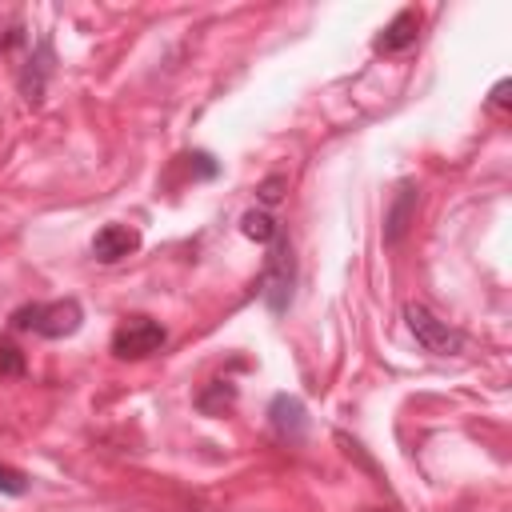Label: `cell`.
<instances>
[{"mask_svg": "<svg viewBox=\"0 0 512 512\" xmlns=\"http://www.w3.org/2000/svg\"><path fill=\"white\" fill-rule=\"evenodd\" d=\"M84 324V308L76 296H60V300H36V304H20L8 316L12 332H36L44 340H64L72 332H80Z\"/></svg>", "mask_w": 512, "mask_h": 512, "instance_id": "obj_1", "label": "cell"}, {"mask_svg": "<svg viewBox=\"0 0 512 512\" xmlns=\"http://www.w3.org/2000/svg\"><path fill=\"white\" fill-rule=\"evenodd\" d=\"M292 288H296V256L288 244V232H280L272 244H264V272H260V296L268 304V312H288L292 304Z\"/></svg>", "mask_w": 512, "mask_h": 512, "instance_id": "obj_2", "label": "cell"}, {"mask_svg": "<svg viewBox=\"0 0 512 512\" xmlns=\"http://www.w3.org/2000/svg\"><path fill=\"white\" fill-rule=\"evenodd\" d=\"M404 324L416 336V344L432 356H460L464 352V332L452 328L448 320H440L432 308L424 304H404Z\"/></svg>", "mask_w": 512, "mask_h": 512, "instance_id": "obj_3", "label": "cell"}, {"mask_svg": "<svg viewBox=\"0 0 512 512\" xmlns=\"http://www.w3.org/2000/svg\"><path fill=\"white\" fill-rule=\"evenodd\" d=\"M164 340H168V332H164L160 320H152V316H128L112 332V352L120 360H144V356L160 352Z\"/></svg>", "mask_w": 512, "mask_h": 512, "instance_id": "obj_4", "label": "cell"}, {"mask_svg": "<svg viewBox=\"0 0 512 512\" xmlns=\"http://www.w3.org/2000/svg\"><path fill=\"white\" fill-rule=\"evenodd\" d=\"M268 424L276 432V440L284 444H300L304 432H308V408L300 396H288V392H276L272 404H268Z\"/></svg>", "mask_w": 512, "mask_h": 512, "instance_id": "obj_5", "label": "cell"}, {"mask_svg": "<svg viewBox=\"0 0 512 512\" xmlns=\"http://www.w3.org/2000/svg\"><path fill=\"white\" fill-rule=\"evenodd\" d=\"M416 36H420V12H416V8H400V12L384 24V32L372 40V52H380V56L408 52V48L416 44Z\"/></svg>", "mask_w": 512, "mask_h": 512, "instance_id": "obj_6", "label": "cell"}, {"mask_svg": "<svg viewBox=\"0 0 512 512\" xmlns=\"http://www.w3.org/2000/svg\"><path fill=\"white\" fill-rule=\"evenodd\" d=\"M140 248V232L132 224H104L96 236H92V256L100 264H116L124 256H132Z\"/></svg>", "mask_w": 512, "mask_h": 512, "instance_id": "obj_7", "label": "cell"}, {"mask_svg": "<svg viewBox=\"0 0 512 512\" xmlns=\"http://www.w3.org/2000/svg\"><path fill=\"white\" fill-rule=\"evenodd\" d=\"M48 76H52V44H48V40H40V44H36V52H32V56L24 60V68H20V92H24V100H28V104H40Z\"/></svg>", "mask_w": 512, "mask_h": 512, "instance_id": "obj_8", "label": "cell"}, {"mask_svg": "<svg viewBox=\"0 0 512 512\" xmlns=\"http://www.w3.org/2000/svg\"><path fill=\"white\" fill-rule=\"evenodd\" d=\"M416 204H420V192L412 184H400V192L388 208V220H384V244H400V236L408 232V220L416 216Z\"/></svg>", "mask_w": 512, "mask_h": 512, "instance_id": "obj_9", "label": "cell"}, {"mask_svg": "<svg viewBox=\"0 0 512 512\" xmlns=\"http://www.w3.org/2000/svg\"><path fill=\"white\" fill-rule=\"evenodd\" d=\"M240 232L264 248V244H272V240L284 232V224L276 220V212H272V208H260V204H256V208H248V212L240 216Z\"/></svg>", "mask_w": 512, "mask_h": 512, "instance_id": "obj_10", "label": "cell"}, {"mask_svg": "<svg viewBox=\"0 0 512 512\" xmlns=\"http://www.w3.org/2000/svg\"><path fill=\"white\" fill-rule=\"evenodd\" d=\"M236 400V384L232 380H212L200 396H196V404H200V412H208V416H216V412H224L228 404Z\"/></svg>", "mask_w": 512, "mask_h": 512, "instance_id": "obj_11", "label": "cell"}, {"mask_svg": "<svg viewBox=\"0 0 512 512\" xmlns=\"http://www.w3.org/2000/svg\"><path fill=\"white\" fill-rule=\"evenodd\" d=\"M0 492H4V496H24V492H28V476H24L20 468L0 464Z\"/></svg>", "mask_w": 512, "mask_h": 512, "instance_id": "obj_12", "label": "cell"}, {"mask_svg": "<svg viewBox=\"0 0 512 512\" xmlns=\"http://www.w3.org/2000/svg\"><path fill=\"white\" fill-rule=\"evenodd\" d=\"M280 188H284V176H268V180L260 184V192H256V204H260V208H276Z\"/></svg>", "mask_w": 512, "mask_h": 512, "instance_id": "obj_13", "label": "cell"}, {"mask_svg": "<svg viewBox=\"0 0 512 512\" xmlns=\"http://www.w3.org/2000/svg\"><path fill=\"white\" fill-rule=\"evenodd\" d=\"M0 372H24V356H20V348H12V344H0Z\"/></svg>", "mask_w": 512, "mask_h": 512, "instance_id": "obj_14", "label": "cell"}, {"mask_svg": "<svg viewBox=\"0 0 512 512\" xmlns=\"http://www.w3.org/2000/svg\"><path fill=\"white\" fill-rule=\"evenodd\" d=\"M508 88H512V80H500V84L492 88V96H488V104H492V108H508Z\"/></svg>", "mask_w": 512, "mask_h": 512, "instance_id": "obj_15", "label": "cell"}]
</instances>
